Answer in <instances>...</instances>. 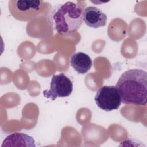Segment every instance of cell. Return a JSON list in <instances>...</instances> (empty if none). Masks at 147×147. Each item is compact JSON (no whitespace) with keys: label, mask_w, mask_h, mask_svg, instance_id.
I'll return each mask as SVG.
<instances>
[{"label":"cell","mask_w":147,"mask_h":147,"mask_svg":"<svg viewBox=\"0 0 147 147\" xmlns=\"http://www.w3.org/2000/svg\"><path fill=\"white\" fill-rule=\"evenodd\" d=\"M8 7L11 15L21 21L47 16L50 14L51 9L49 3L38 0H11L9 2Z\"/></svg>","instance_id":"cell-3"},{"label":"cell","mask_w":147,"mask_h":147,"mask_svg":"<svg viewBox=\"0 0 147 147\" xmlns=\"http://www.w3.org/2000/svg\"><path fill=\"white\" fill-rule=\"evenodd\" d=\"M94 99L98 107L106 111L118 109L122 103L118 91L114 86L101 87L96 92Z\"/></svg>","instance_id":"cell-4"},{"label":"cell","mask_w":147,"mask_h":147,"mask_svg":"<svg viewBox=\"0 0 147 147\" xmlns=\"http://www.w3.org/2000/svg\"><path fill=\"white\" fill-rule=\"evenodd\" d=\"M83 21L88 26L96 29L106 25L107 16L96 7L88 6L84 10Z\"/></svg>","instance_id":"cell-6"},{"label":"cell","mask_w":147,"mask_h":147,"mask_svg":"<svg viewBox=\"0 0 147 147\" xmlns=\"http://www.w3.org/2000/svg\"><path fill=\"white\" fill-rule=\"evenodd\" d=\"M115 87L123 104L145 106L147 102V74L140 69L124 72L119 78Z\"/></svg>","instance_id":"cell-1"},{"label":"cell","mask_w":147,"mask_h":147,"mask_svg":"<svg viewBox=\"0 0 147 147\" xmlns=\"http://www.w3.org/2000/svg\"><path fill=\"white\" fill-rule=\"evenodd\" d=\"M4 146H25L35 147L34 138L24 133H14L7 136L3 140L1 147Z\"/></svg>","instance_id":"cell-7"},{"label":"cell","mask_w":147,"mask_h":147,"mask_svg":"<svg viewBox=\"0 0 147 147\" xmlns=\"http://www.w3.org/2000/svg\"><path fill=\"white\" fill-rule=\"evenodd\" d=\"M73 91V84L71 79L64 73L52 76L49 90L43 91L44 97L52 100L57 98L69 96Z\"/></svg>","instance_id":"cell-5"},{"label":"cell","mask_w":147,"mask_h":147,"mask_svg":"<svg viewBox=\"0 0 147 147\" xmlns=\"http://www.w3.org/2000/svg\"><path fill=\"white\" fill-rule=\"evenodd\" d=\"M84 10L77 3L68 1L57 5L51 11L48 21L57 33L67 34L77 31L83 21Z\"/></svg>","instance_id":"cell-2"},{"label":"cell","mask_w":147,"mask_h":147,"mask_svg":"<svg viewBox=\"0 0 147 147\" xmlns=\"http://www.w3.org/2000/svg\"><path fill=\"white\" fill-rule=\"evenodd\" d=\"M70 64L78 74H85L91 69L92 61L87 54L82 52H78L71 56Z\"/></svg>","instance_id":"cell-8"}]
</instances>
